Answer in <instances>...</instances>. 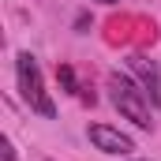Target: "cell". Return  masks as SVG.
<instances>
[{"label": "cell", "mask_w": 161, "mask_h": 161, "mask_svg": "<svg viewBox=\"0 0 161 161\" xmlns=\"http://www.w3.org/2000/svg\"><path fill=\"white\" fill-rule=\"evenodd\" d=\"M105 86H109V101L116 105V113H120L124 120H131L135 127H142V131H150V127H154V113H150V105H154V101L146 97V90L131 79V75L113 71Z\"/></svg>", "instance_id": "cell-1"}, {"label": "cell", "mask_w": 161, "mask_h": 161, "mask_svg": "<svg viewBox=\"0 0 161 161\" xmlns=\"http://www.w3.org/2000/svg\"><path fill=\"white\" fill-rule=\"evenodd\" d=\"M56 79H60V86H64L68 94H75L79 101H90V105H94V90H82V86H79L75 68H71V64H56Z\"/></svg>", "instance_id": "cell-5"}, {"label": "cell", "mask_w": 161, "mask_h": 161, "mask_svg": "<svg viewBox=\"0 0 161 161\" xmlns=\"http://www.w3.org/2000/svg\"><path fill=\"white\" fill-rule=\"evenodd\" d=\"M4 161H19V158H15V146H11L8 135H4Z\"/></svg>", "instance_id": "cell-6"}, {"label": "cell", "mask_w": 161, "mask_h": 161, "mask_svg": "<svg viewBox=\"0 0 161 161\" xmlns=\"http://www.w3.org/2000/svg\"><path fill=\"white\" fill-rule=\"evenodd\" d=\"M127 68H131V75H135V82L146 90V97L154 101V109H161V68L154 64V60H146V56H127Z\"/></svg>", "instance_id": "cell-4"}, {"label": "cell", "mask_w": 161, "mask_h": 161, "mask_svg": "<svg viewBox=\"0 0 161 161\" xmlns=\"http://www.w3.org/2000/svg\"><path fill=\"white\" fill-rule=\"evenodd\" d=\"M135 161H146V158H135Z\"/></svg>", "instance_id": "cell-8"}, {"label": "cell", "mask_w": 161, "mask_h": 161, "mask_svg": "<svg viewBox=\"0 0 161 161\" xmlns=\"http://www.w3.org/2000/svg\"><path fill=\"white\" fill-rule=\"evenodd\" d=\"M86 139L94 142V150H101L109 158H127L135 150V139L127 131H120V127H113V124H90L86 127Z\"/></svg>", "instance_id": "cell-3"}, {"label": "cell", "mask_w": 161, "mask_h": 161, "mask_svg": "<svg viewBox=\"0 0 161 161\" xmlns=\"http://www.w3.org/2000/svg\"><path fill=\"white\" fill-rule=\"evenodd\" d=\"M94 4H120V0H94Z\"/></svg>", "instance_id": "cell-7"}, {"label": "cell", "mask_w": 161, "mask_h": 161, "mask_svg": "<svg viewBox=\"0 0 161 161\" xmlns=\"http://www.w3.org/2000/svg\"><path fill=\"white\" fill-rule=\"evenodd\" d=\"M15 82H19V94H23V101L30 105V113H38L41 120H56V101H53V94L45 90L41 64L30 53H19V56H15Z\"/></svg>", "instance_id": "cell-2"}]
</instances>
